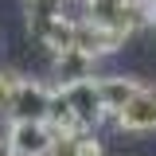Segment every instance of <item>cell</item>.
I'll list each match as a JSON object with an SVG mask.
<instances>
[{
  "instance_id": "obj_5",
  "label": "cell",
  "mask_w": 156,
  "mask_h": 156,
  "mask_svg": "<svg viewBox=\"0 0 156 156\" xmlns=\"http://www.w3.org/2000/svg\"><path fill=\"white\" fill-rule=\"evenodd\" d=\"M51 94H55V86L35 82V78H20L12 109H8V121H47V113H51Z\"/></svg>"
},
{
  "instance_id": "obj_4",
  "label": "cell",
  "mask_w": 156,
  "mask_h": 156,
  "mask_svg": "<svg viewBox=\"0 0 156 156\" xmlns=\"http://www.w3.org/2000/svg\"><path fill=\"white\" fill-rule=\"evenodd\" d=\"M4 144H8V156H47L55 144V133L47 121H12Z\"/></svg>"
},
{
  "instance_id": "obj_11",
  "label": "cell",
  "mask_w": 156,
  "mask_h": 156,
  "mask_svg": "<svg viewBox=\"0 0 156 156\" xmlns=\"http://www.w3.org/2000/svg\"><path fill=\"white\" fill-rule=\"evenodd\" d=\"M0 156H8V144H4V140H0Z\"/></svg>"
},
{
  "instance_id": "obj_8",
  "label": "cell",
  "mask_w": 156,
  "mask_h": 156,
  "mask_svg": "<svg viewBox=\"0 0 156 156\" xmlns=\"http://www.w3.org/2000/svg\"><path fill=\"white\" fill-rule=\"evenodd\" d=\"M121 133H156V90H140V94L113 117Z\"/></svg>"
},
{
  "instance_id": "obj_6",
  "label": "cell",
  "mask_w": 156,
  "mask_h": 156,
  "mask_svg": "<svg viewBox=\"0 0 156 156\" xmlns=\"http://www.w3.org/2000/svg\"><path fill=\"white\" fill-rule=\"evenodd\" d=\"M144 86L129 74H98V98H101V121H113Z\"/></svg>"
},
{
  "instance_id": "obj_3",
  "label": "cell",
  "mask_w": 156,
  "mask_h": 156,
  "mask_svg": "<svg viewBox=\"0 0 156 156\" xmlns=\"http://www.w3.org/2000/svg\"><path fill=\"white\" fill-rule=\"evenodd\" d=\"M58 98L66 101V109L74 113V121L82 129L101 125V98H98V78H78V82H62L55 86Z\"/></svg>"
},
{
  "instance_id": "obj_1",
  "label": "cell",
  "mask_w": 156,
  "mask_h": 156,
  "mask_svg": "<svg viewBox=\"0 0 156 156\" xmlns=\"http://www.w3.org/2000/svg\"><path fill=\"white\" fill-rule=\"evenodd\" d=\"M27 31L51 55L74 47V16H66L62 0H27Z\"/></svg>"
},
{
  "instance_id": "obj_12",
  "label": "cell",
  "mask_w": 156,
  "mask_h": 156,
  "mask_svg": "<svg viewBox=\"0 0 156 156\" xmlns=\"http://www.w3.org/2000/svg\"><path fill=\"white\" fill-rule=\"evenodd\" d=\"M148 4H156V0H148Z\"/></svg>"
},
{
  "instance_id": "obj_10",
  "label": "cell",
  "mask_w": 156,
  "mask_h": 156,
  "mask_svg": "<svg viewBox=\"0 0 156 156\" xmlns=\"http://www.w3.org/2000/svg\"><path fill=\"white\" fill-rule=\"evenodd\" d=\"M16 86H20V74H12V70H0V117H8V109H12Z\"/></svg>"
},
{
  "instance_id": "obj_9",
  "label": "cell",
  "mask_w": 156,
  "mask_h": 156,
  "mask_svg": "<svg viewBox=\"0 0 156 156\" xmlns=\"http://www.w3.org/2000/svg\"><path fill=\"white\" fill-rule=\"evenodd\" d=\"M51 70H55L58 86L62 82H78V78H98V58L86 55V51H78V47H70V51L51 55Z\"/></svg>"
},
{
  "instance_id": "obj_2",
  "label": "cell",
  "mask_w": 156,
  "mask_h": 156,
  "mask_svg": "<svg viewBox=\"0 0 156 156\" xmlns=\"http://www.w3.org/2000/svg\"><path fill=\"white\" fill-rule=\"evenodd\" d=\"M152 8L156 4H148V0H82V16L86 20H94L98 27H109V31H117L125 39L152 20L148 16Z\"/></svg>"
},
{
  "instance_id": "obj_7",
  "label": "cell",
  "mask_w": 156,
  "mask_h": 156,
  "mask_svg": "<svg viewBox=\"0 0 156 156\" xmlns=\"http://www.w3.org/2000/svg\"><path fill=\"white\" fill-rule=\"evenodd\" d=\"M121 43H125V35H117L109 27H98L94 20H86V16H74V47L78 51L101 58V55H113Z\"/></svg>"
}]
</instances>
